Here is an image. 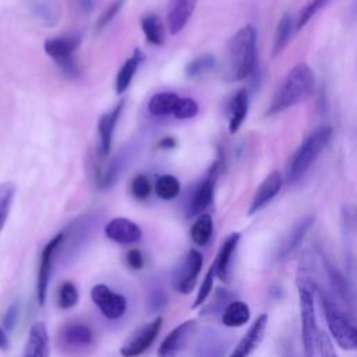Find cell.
<instances>
[{"label": "cell", "instance_id": "15", "mask_svg": "<svg viewBox=\"0 0 357 357\" xmlns=\"http://www.w3.org/2000/svg\"><path fill=\"white\" fill-rule=\"evenodd\" d=\"M60 339L64 347L81 351L93 343V332L84 322H66L60 329Z\"/></svg>", "mask_w": 357, "mask_h": 357}, {"label": "cell", "instance_id": "44", "mask_svg": "<svg viewBox=\"0 0 357 357\" xmlns=\"http://www.w3.org/2000/svg\"><path fill=\"white\" fill-rule=\"evenodd\" d=\"M17 315H18V305L13 304L7 310V312L4 315V326H6V329H11L13 328V325H14V322L17 319Z\"/></svg>", "mask_w": 357, "mask_h": 357}, {"label": "cell", "instance_id": "21", "mask_svg": "<svg viewBox=\"0 0 357 357\" xmlns=\"http://www.w3.org/2000/svg\"><path fill=\"white\" fill-rule=\"evenodd\" d=\"M238 241H240V233H231L225 238V241L222 243V245L218 251V255L213 261V265H215L216 276L220 280H227V278H229L231 258H233V254H234V251L238 245Z\"/></svg>", "mask_w": 357, "mask_h": 357}, {"label": "cell", "instance_id": "29", "mask_svg": "<svg viewBox=\"0 0 357 357\" xmlns=\"http://www.w3.org/2000/svg\"><path fill=\"white\" fill-rule=\"evenodd\" d=\"M31 8L33 15L47 25L54 24L60 15L59 6L53 0H32Z\"/></svg>", "mask_w": 357, "mask_h": 357}, {"label": "cell", "instance_id": "7", "mask_svg": "<svg viewBox=\"0 0 357 357\" xmlns=\"http://www.w3.org/2000/svg\"><path fill=\"white\" fill-rule=\"evenodd\" d=\"M198 325L188 319L170 331L158 349V357H190L191 343L195 340Z\"/></svg>", "mask_w": 357, "mask_h": 357}, {"label": "cell", "instance_id": "1", "mask_svg": "<svg viewBox=\"0 0 357 357\" xmlns=\"http://www.w3.org/2000/svg\"><path fill=\"white\" fill-rule=\"evenodd\" d=\"M312 255L305 252L301 257L297 269V291L300 301V319H301V340L304 357H318V339L319 328L315 312V293L317 284L312 276Z\"/></svg>", "mask_w": 357, "mask_h": 357}, {"label": "cell", "instance_id": "38", "mask_svg": "<svg viewBox=\"0 0 357 357\" xmlns=\"http://www.w3.org/2000/svg\"><path fill=\"white\" fill-rule=\"evenodd\" d=\"M215 66V59L209 54H205V56H201L195 60H192L188 66H187V75L194 78V77H198L204 73H206L208 70H211L212 67Z\"/></svg>", "mask_w": 357, "mask_h": 357}, {"label": "cell", "instance_id": "6", "mask_svg": "<svg viewBox=\"0 0 357 357\" xmlns=\"http://www.w3.org/2000/svg\"><path fill=\"white\" fill-rule=\"evenodd\" d=\"M81 43L78 35H67L47 39L45 42V52L56 61L60 70L70 78L79 75L78 64L74 59V53Z\"/></svg>", "mask_w": 357, "mask_h": 357}, {"label": "cell", "instance_id": "35", "mask_svg": "<svg viewBox=\"0 0 357 357\" xmlns=\"http://www.w3.org/2000/svg\"><path fill=\"white\" fill-rule=\"evenodd\" d=\"M215 276H216V271H215V265L212 264V265L209 266V269H208V272H206V275H205V278H204L201 286H199V290H198V294H197V297H195V301H194L192 305H191L192 308L199 307L202 303L206 301V298L209 297V294H211V291H212Z\"/></svg>", "mask_w": 357, "mask_h": 357}, {"label": "cell", "instance_id": "16", "mask_svg": "<svg viewBox=\"0 0 357 357\" xmlns=\"http://www.w3.org/2000/svg\"><path fill=\"white\" fill-rule=\"evenodd\" d=\"M282 185H283L282 174L278 170H273L272 173H269L264 178V181L259 184L258 190L255 191L254 198L248 208V215H254L259 212L262 208H265L278 195V192L282 190Z\"/></svg>", "mask_w": 357, "mask_h": 357}, {"label": "cell", "instance_id": "4", "mask_svg": "<svg viewBox=\"0 0 357 357\" xmlns=\"http://www.w3.org/2000/svg\"><path fill=\"white\" fill-rule=\"evenodd\" d=\"M332 135V127L321 126L305 137V139L298 145L287 163L286 180L289 183L297 181L311 167L315 159L329 144Z\"/></svg>", "mask_w": 357, "mask_h": 357}, {"label": "cell", "instance_id": "37", "mask_svg": "<svg viewBox=\"0 0 357 357\" xmlns=\"http://www.w3.org/2000/svg\"><path fill=\"white\" fill-rule=\"evenodd\" d=\"M131 194L134 198L142 201L146 199L152 192V185L149 178L145 174H137L131 181Z\"/></svg>", "mask_w": 357, "mask_h": 357}, {"label": "cell", "instance_id": "47", "mask_svg": "<svg viewBox=\"0 0 357 357\" xmlns=\"http://www.w3.org/2000/svg\"><path fill=\"white\" fill-rule=\"evenodd\" d=\"M7 346V336L6 332L3 331V328L0 326V349H4Z\"/></svg>", "mask_w": 357, "mask_h": 357}, {"label": "cell", "instance_id": "14", "mask_svg": "<svg viewBox=\"0 0 357 357\" xmlns=\"http://www.w3.org/2000/svg\"><path fill=\"white\" fill-rule=\"evenodd\" d=\"M266 325H268V315L266 314L258 315L257 319L248 328V331L244 333V336L234 346L229 357H250L261 344L265 335Z\"/></svg>", "mask_w": 357, "mask_h": 357}, {"label": "cell", "instance_id": "8", "mask_svg": "<svg viewBox=\"0 0 357 357\" xmlns=\"http://www.w3.org/2000/svg\"><path fill=\"white\" fill-rule=\"evenodd\" d=\"M202 268V254L190 250L176 265L172 276L173 289L180 294H188L194 290L198 275Z\"/></svg>", "mask_w": 357, "mask_h": 357}, {"label": "cell", "instance_id": "10", "mask_svg": "<svg viewBox=\"0 0 357 357\" xmlns=\"http://www.w3.org/2000/svg\"><path fill=\"white\" fill-rule=\"evenodd\" d=\"M91 298L107 319H119L127 310V300L106 284H95L91 289Z\"/></svg>", "mask_w": 357, "mask_h": 357}, {"label": "cell", "instance_id": "34", "mask_svg": "<svg viewBox=\"0 0 357 357\" xmlns=\"http://www.w3.org/2000/svg\"><path fill=\"white\" fill-rule=\"evenodd\" d=\"M329 0H308L303 8L298 11L296 18V29H301Z\"/></svg>", "mask_w": 357, "mask_h": 357}, {"label": "cell", "instance_id": "33", "mask_svg": "<svg viewBox=\"0 0 357 357\" xmlns=\"http://www.w3.org/2000/svg\"><path fill=\"white\" fill-rule=\"evenodd\" d=\"M15 187L11 183H0V231L6 225L11 202L14 198Z\"/></svg>", "mask_w": 357, "mask_h": 357}, {"label": "cell", "instance_id": "26", "mask_svg": "<svg viewBox=\"0 0 357 357\" xmlns=\"http://www.w3.org/2000/svg\"><path fill=\"white\" fill-rule=\"evenodd\" d=\"M180 98L174 92H159L153 95L148 103V110L153 116L173 114Z\"/></svg>", "mask_w": 357, "mask_h": 357}, {"label": "cell", "instance_id": "11", "mask_svg": "<svg viewBox=\"0 0 357 357\" xmlns=\"http://www.w3.org/2000/svg\"><path fill=\"white\" fill-rule=\"evenodd\" d=\"M218 173H219V165L216 162L209 169L206 177L198 184V187L191 194V198L185 208L187 218H192V216L204 212L211 205V202L213 199V191H215V184L218 180Z\"/></svg>", "mask_w": 357, "mask_h": 357}, {"label": "cell", "instance_id": "40", "mask_svg": "<svg viewBox=\"0 0 357 357\" xmlns=\"http://www.w3.org/2000/svg\"><path fill=\"white\" fill-rule=\"evenodd\" d=\"M318 357H337V353L333 346L331 336L321 331L318 339Z\"/></svg>", "mask_w": 357, "mask_h": 357}, {"label": "cell", "instance_id": "24", "mask_svg": "<svg viewBox=\"0 0 357 357\" xmlns=\"http://www.w3.org/2000/svg\"><path fill=\"white\" fill-rule=\"evenodd\" d=\"M248 112V95L245 89H238L229 105V130L236 132L243 124Z\"/></svg>", "mask_w": 357, "mask_h": 357}, {"label": "cell", "instance_id": "19", "mask_svg": "<svg viewBox=\"0 0 357 357\" xmlns=\"http://www.w3.org/2000/svg\"><path fill=\"white\" fill-rule=\"evenodd\" d=\"M49 335L43 322H35L28 333L22 357H49Z\"/></svg>", "mask_w": 357, "mask_h": 357}, {"label": "cell", "instance_id": "48", "mask_svg": "<svg viewBox=\"0 0 357 357\" xmlns=\"http://www.w3.org/2000/svg\"><path fill=\"white\" fill-rule=\"evenodd\" d=\"M353 8H354V10H356V13H357V1H356V6H354Z\"/></svg>", "mask_w": 357, "mask_h": 357}, {"label": "cell", "instance_id": "22", "mask_svg": "<svg viewBox=\"0 0 357 357\" xmlns=\"http://www.w3.org/2000/svg\"><path fill=\"white\" fill-rule=\"evenodd\" d=\"M312 223H314V216L308 215L293 226V229L290 230V233L286 236V238L283 240V243L280 245L279 258H287L300 245V243L305 237V234L310 230V227L312 226Z\"/></svg>", "mask_w": 357, "mask_h": 357}, {"label": "cell", "instance_id": "18", "mask_svg": "<svg viewBox=\"0 0 357 357\" xmlns=\"http://www.w3.org/2000/svg\"><path fill=\"white\" fill-rule=\"evenodd\" d=\"M197 0H169L167 26L170 33H178L194 13Z\"/></svg>", "mask_w": 357, "mask_h": 357}, {"label": "cell", "instance_id": "42", "mask_svg": "<svg viewBox=\"0 0 357 357\" xmlns=\"http://www.w3.org/2000/svg\"><path fill=\"white\" fill-rule=\"evenodd\" d=\"M123 4H124V0H113L112 3H110V6L102 13V15L99 17V20H98V28L99 29H102V28H105L116 15H117V13L120 11V8L123 7Z\"/></svg>", "mask_w": 357, "mask_h": 357}, {"label": "cell", "instance_id": "23", "mask_svg": "<svg viewBox=\"0 0 357 357\" xmlns=\"http://www.w3.org/2000/svg\"><path fill=\"white\" fill-rule=\"evenodd\" d=\"M251 318V311L247 303L241 300L230 301L222 311V324L227 328H240Z\"/></svg>", "mask_w": 357, "mask_h": 357}, {"label": "cell", "instance_id": "12", "mask_svg": "<svg viewBox=\"0 0 357 357\" xmlns=\"http://www.w3.org/2000/svg\"><path fill=\"white\" fill-rule=\"evenodd\" d=\"M64 238H66L64 233H59L49 243H46V245L42 250L40 264H39V269H38V280H36V294H38V301L40 305H43L45 300H46L54 254L59 250V247L63 244Z\"/></svg>", "mask_w": 357, "mask_h": 357}, {"label": "cell", "instance_id": "17", "mask_svg": "<svg viewBox=\"0 0 357 357\" xmlns=\"http://www.w3.org/2000/svg\"><path fill=\"white\" fill-rule=\"evenodd\" d=\"M105 234L119 244H134L142 237V231L137 223L126 218H114L105 226Z\"/></svg>", "mask_w": 357, "mask_h": 357}, {"label": "cell", "instance_id": "9", "mask_svg": "<svg viewBox=\"0 0 357 357\" xmlns=\"http://www.w3.org/2000/svg\"><path fill=\"white\" fill-rule=\"evenodd\" d=\"M162 317H156L151 322L138 326L121 344L120 354L123 357H138L144 354L155 342L162 328Z\"/></svg>", "mask_w": 357, "mask_h": 357}, {"label": "cell", "instance_id": "25", "mask_svg": "<svg viewBox=\"0 0 357 357\" xmlns=\"http://www.w3.org/2000/svg\"><path fill=\"white\" fill-rule=\"evenodd\" d=\"M142 59H144V54L137 49L134 52V54L124 61V64L121 66V68L119 70L117 77H116V92L117 93L126 92V89L130 86L131 79H132Z\"/></svg>", "mask_w": 357, "mask_h": 357}, {"label": "cell", "instance_id": "30", "mask_svg": "<svg viewBox=\"0 0 357 357\" xmlns=\"http://www.w3.org/2000/svg\"><path fill=\"white\" fill-rule=\"evenodd\" d=\"M291 35H293V20L290 14H284L276 26V32L273 38V56L279 54L287 46Z\"/></svg>", "mask_w": 357, "mask_h": 357}, {"label": "cell", "instance_id": "31", "mask_svg": "<svg viewBox=\"0 0 357 357\" xmlns=\"http://www.w3.org/2000/svg\"><path fill=\"white\" fill-rule=\"evenodd\" d=\"M155 192L162 199H173L180 192V183L174 176L163 174L155 183Z\"/></svg>", "mask_w": 357, "mask_h": 357}, {"label": "cell", "instance_id": "13", "mask_svg": "<svg viewBox=\"0 0 357 357\" xmlns=\"http://www.w3.org/2000/svg\"><path fill=\"white\" fill-rule=\"evenodd\" d=\"M229 340L215 328H204L195 340L194 357H225Z\"/></svg>", "mask_w": 357, "mask_h": 357}, {"label": "cell", "instance_id": "2", "mask_svg": "<svg viewBox=\"0 0 357 357\" xmlns=\"http://www.w3.org/2000/svg\"><path fill=\"white\" fill-rule=\"evenodd\" d=\"M257 33L254 26L240 28L229 40L223 60V78L227 82L244 79L255 67Z\"/></svg>", "mask_w": 357, "mask_h": 357}, {"label": "cell", "instance_id": "5", "mask_svg": "<svg viewBox=\"0 0 357 357\" xmlns=\"http://www.w3.org/2000/svg\"><path fill=\"white\" fill-rule=\"evenodd\" d=\"M322 304L331 339L343 350H357V325L346 315L332 298L317 287Z\"/></svg>", "mask_w": 357, "mask_h": 357}, {"label": "cell", "instance_id": "43", "mask_svg": "<svg viewBox=\"0 0 357 357\" xmlns=\"http://www.w3.org/2000/svg\"><path fill=\"white\" fill-rule=\"evenodd\" d=\"M126 262H127V265H128L131 269L138 271V269H141V268L144 266V257H142V254H141L139 250L131 248V250L127 252V255H126Z\"/></svg>", "mask_w": 357, "mask_h": 357}, {"label": "cell", "instance_id": "41", "mask_svg": "<svg viewBox=\"0 0 357 357\" xmlns=\"http://www.w3.org/2000/svg\"><path fill=\"white\" fill-rule=\"evenodd\" d=\"M167 303V296L165 293L163 289L160 287H155L149 291V297H148V304H149V308L152 311H160L165 308Z\"/></svg>", "mask_w": 357, "mask_h": 357}, {"label": "cell", "instance_id": "3", "mask_svg": "<svg viewBox=\"0 0 357 357\" xmlns=\"http://www.w3.org/2000/svg\"><path fill=\"white\" fill-rule=\"evenodd\" d=\"M315 85V77L312 70L305 63L296 64L284 77L279 89L276 91L268 114H276L284 112L297 103L303 102L311 95Z\"/></svg>", "mask_w": 357, "mask_h": 357}, {"label": "cell", "instance_id": "45", "mask_svg": "<svg viewBox=\"0 0 357 357\" xmlns=\"http://www.w3.org/2000/svg\"><path fill=\"white\" fill-rule=\"evenodd\" d=\"M75 3L82 13H91L93 10V0H75Z\"/></svg>", "mask_w": 357, "mask_h": 357}, {"label": "cell", "instance_id": "32", "mask_svg": "<svg viewBox=\"0 0 357 357\" xmlns=\"http://www.w3.org/2000/svg\"><path fill=\"white\" fill-rule=\"evenodd\" d=\"M78 303V290L70 280L63 282L57 289V305L61 310L73 308Z\"/></svg>", "mask_w": 357, "mask_h": 357}, {"label": "cell", "instance_id": "28", "mask_svg": "<svg viewBox=\"0 0 357 357\" xmlns=\"http://www.w3.org/2000/svg\"><path fill=\"white\" fill-rule=\"evenodd\" d=\"M141 28L149 43L160 46L165 40V32L160 18L156 14H148L141 20Z\"/></svg>", "mask_w": 357, "mask_h": 357}, {"label": "cell", "instance_id": "20", "mask_svg": "<svg viewBox=\"0 0 357 357\" xmlns=\"http://www.w3.org/2000/svg\"><path fill=\"white\" fill-rule=\"evenodd\" d=\"M124 107V102H119L110 112L105 113L99 119L98 124V131H99V151L102 156H106L110 152L112 148V138H113V131L116 127V123L121 114V110Z\"/></svg>", "mask_w": 357, "mask_h": 357}, {"label": "cell", "instance_id": "46", "mask_svg": "<svg viewBox=\"0 0 357 357\" xmlns=\"http://www.w3.org/2000/svg\"><path fill=\"white\" fill-rule=\"evenodd\" d=\"M174 145H176L174 138H163V139L159 142V146H162V148H173Z\"/></svg>", "mask_w": 357, "mask_h": 357}, {"label": "cell", "instance_id": "36", "mask_svg": "<svg viewBox=\"0 0 357 357\" xmlns=\"http://www.w3.org/2000/svg\"><path fill=\"white\" fill-rule=\"evenodd\" d=\"M233 294H230L229 291L223 290V289H218L213 300L202 310V315H206V314H216V312H220L225 310V307L233 301Z\"/></svg>", "mask_w": 357, "mask_h": 357}, {"label": "cell", "instance_id": "27", "mask_svg": "<svg viewBox=\"0 0 357 357\" xmlns=\"http://www.w3.org/2000/svg\"><path fill=\"white\" fill-rule=\"evenodd\" d=\"M212 231H213V222H212L211 215L202 213L192 223L191 230H190V236H191V240L197 245L204 247L209 243V240L212 237Z\"/></svg>", "mask_w": 357, "mask_h": 357}, {"label": "cell", "instance_id": "39", "mask_svg": "<svg viewBox=\"0 0 357 357\" xmlns=\"http://www.w3.org/2000/svg\"><path fill=\"white\" fill-rule=\"evenodd\" d=\"M198 113V105L191 98H180L176 110L173 113L177 119H191Z\"/></svg>", "mask_w": 357, "mask_h": 357}]
</instances>
